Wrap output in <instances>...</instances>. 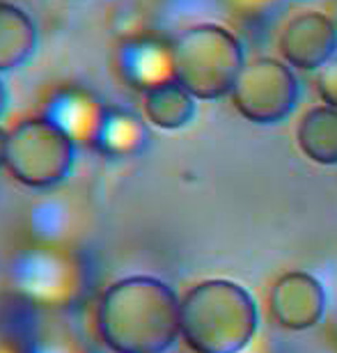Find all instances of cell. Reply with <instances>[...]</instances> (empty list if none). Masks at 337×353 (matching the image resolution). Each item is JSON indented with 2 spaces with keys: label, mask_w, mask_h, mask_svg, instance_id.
<instances>
[{
  "label": "cell",
  "mask_w": 337,
  "mask_h": 353,
  "mask_svg": "<svg viewBox=\"0 0 337 353\" xmlns=\"http://www.w3.org/2000/svg\"><path fill=\"white\" fill-rule=\"evenodd\" d=\"M181 299L156 275H126L101 294L96 330L112 353H167L181 337Z\"/></svg>",
  "instance_id": "6da1fadb"
},
{
  "label": "cell",
  "mask_w": 337,
  "mask_h": 353,
  "mask_svg": "<svg viewBox=\"0 0 337 353\" xmlns=\"http://www.w3.org/2000/svg\"><path fill=\"white\" fill-rule=\"evenodd\" d=\"M181 340L193 353H241L259 328L252 294L238 282L212 278L181 296Z\"/></svg>",
  "instance_id": "7a4b0ae2"
},
{
  "label": "cell",
  "mask_w": 337,
  "mask_h": 353,
  "mask_svg": "<svg viewBox=\"0 0 337 353\" xmlns=\"http://www.w3.org/2000/svg\"><path fill=\"white\" fill-rule=\"evenodd\" d=\"M174 81L198 101L229 97L245 67L241 39L227 26L200 21L181 28L172 39Z\"/></svg>",
  "instance_id": "3957f363"
},
{
  "label": "cell",
  "mask_w": 337,
  "mask_h": 353,
  "mask_svg": "<svg viewBox=\"0 0 337 353\" xmlns=\"http://www.w3.org/2000/svg\"><path fill=\"white\" fill-rule=\"evenodd\" d=\"M79 145L44 115L25 117L10 129L5 170L30 190H51L74 172Z\"/></svg>",
  "instance_id": "277c9868"
},
{
  "label": "cell",
  "mask_w": 337,
  "mask_h": 353,
  "mask_svg": "<svg viewBox=\"0 0 337 353\" xmlns=\"http://www.w3.org/2000/svg\"><path fill=\"white\" fill-rule=\"evenodd\" d=\"M12 287L25 303L41 310H65L76 305L88 287L85 264L60 245L28 248L12 262Z\"/></svg>",
  "instance_id": "5b68a950"
},
{
  "label": "cell",
  "mask_w": 337,
  "mask_h": 353,
  "mask_svg": "<svg viewBox=\"0 0 337 353\" xmlns=\"http://www.w3.org/2000/svg\"><path fill=\"white\" fill-rule=\"evenodd\" d=\"M229 99L238 115L250 124L273 126L285 122L294 115L300 99L296 69L273 55L245 62Z\"/></svg>",
  "instance_id": "8992f818"
},
{
  "label": "cell",
  "mask_w": 337,
  "mask_h": 353,
  "mask_svg": "<svg viewBox=\"0 0 337 353\" xmlns=\"http://www.w3.org/2000/svg\"><path fill=\"white\" fill-rule=\"evenodd\" d=\"M280 58L298 72H319L337 55V23L326 12L305 10L287 21L278 39Z\"/></svg>",
  "instance_id": "52a82bcc"
},
{
  "label": "cell",
  "mask_w": 337,
  "mask_h": 353,
  "mask_svg": "<svg viewBox=\"0 0 337 353\" xmlns=\"http://www.w3.org/2000/svg\"><path fill=\"white\" fill-rule=\"evenodd\" d=\"M115 72L126 88L150 92L174 81L172 41L156 34H129L115 48Z\"/></svg>",
  "instance_id": "ba28073f"
},
{
  "label": "cell",
  "mask_w": 337,
  "mask_h": 353,
  "mask_svg": "<svg viewBox=\"0 0 337 353\" xmlns=\"http://www.w3.org/2000/svg\"><path fill=\"white\" fill-rule=\"evenodd\" d=\"M269 310L280 328L310 330L326 314V289L305 271H289L280 275L269 296Z\"/></svg>",
  "instance_id": "9c48e42d"
},
{
  "label": "cell",
  "mask_w": 337,
  "mask_h": 353,
  "mask_svg": "<svg viewBox=\"0 0 337 353\" xmlns=\"http://www.w3.org/2000/svg\"><path fill=\"white\" fill-rule=\"evenodd\" d=\"M106 108L108 103H103L90 88L65 83V85H55L46 94L41 115L65 131L79 147H92Z\"/></svg>",
  "instance_id": "30bf717a"
},
{
  "label": "cell",
  "mask_w": 337,
  "mask_h": 353,
  "mask_svg": "<svg viewBox=\"0 0 337 353\" xmlns=\"http://www.w3.org/2000/svg\"><path fill=\"white\" fill-rule=\"evenodd\" d=\"M150 143V124L145 117L129 108H119V105H110L106 108L99 131L94 136L92 150L101 157L122 161L133 159L145 150Z\"/></svg>",
  "instance_id": "8fae6325"
},
{
  "label": "cell",
  "mask_w": 337,
  "mask_h": 353,
  "mask_svg": "<svg viewBox=\"0 0 337 353\" xmlns=\"http://www.w3.org/2000/svg\"><path fill=\"white\" fill-rule=\"evenodd\" d=\"M39 30L23 7L0 0V76L17 72L34 58Z\"/></svg>",
  "instance_id": "7c38bea8"
},
{
  "label": "cell",
  "mask_w": 337,
  "mask_h": 353,
  "mask_svg": "<svg viewBox=\"0 0 337 353\" xmlns=\"http://www.w3.org/2000/svg\"><path fill=\"white\" fill-rule=\"evenodd\" d=\"M198 115V99L177 81H167L143 94V117L161 131H181Z\"/></svg>",
  "instance_id": "4fadbf2b"
},
{
  "label": "cell",
  "mask_w": 337,
  "mask_h": 353,
  "mask_svg": "<svg viewBox=\"0 0 337 353\" xmlns=\"http://www.w3.org/2000/svg\"><path fill=\"white\" fill-rule=\"evenodd\" d=\"M296 145L312 163L337 165V108L317 103L305 110L296 126Z\"/></svg>",
  "instance_id": "5bb4252c"
},
{
  "label": "cell",
  "mask_w": 337,
  "mask_h": 353,
  "mask_svg": "<svg viewBox=\"0 0 337 353\" xmlns=\"http://www.w3.org/2000/svg\"><path fill=\"white\" fill-rule=\"evenodd\" d=\"M21 353H94L85 337L67 326H48L30 335Z\"/></svg>",
  "instance_id": "9a60e30c"
},
{
  "label": "cell",
  "mask_w": 337,
  "mask_h": 353,
  "mask_svg": "<svg viewBox=\"0 0 337 353\" xmlns=\"http://www.w3.org/2000/svg\"><path fill=\"white\" fill-rule=\"evenodd\" d=\"M317 92L321 103L337 108V55L317 72Z\"/></svg>",
  "instance_id": "2e32d148"
},
{
  "label": "cell",
  "mask_w": 337,
  "mask_h": 353,
  "mask_svg": "<svg viewBox=\"0 0 337 353\" xmlns=\"http://www.w3.org/2000/svg\"><path fill=\"white\" fill-rule=\"evenodd\" d=\"M7 143H10V131L0 124V170H5L7 163Z\"/></svg>",
  "instance_id": "e0dca14e"
},
{
  "label": "cell",
  "mask_w": 337,
  "mask_h": 353,
  "mask_svg": "<svg viewBox=\"0 0 337 353\" xmlns=\"http://www.w3.org/2000/svg\"><path fill=\"white\" fill-rule=\"evenodd\" d=\"M7 108H10V90H7L3 76H0V119H3Z\"/></svg>",
  "instance_id": "ac0fdd59"
},
{
  "label": "cell",
  "mask_w": 337,
  "mask_h": 353,
  "mask_svg": "<svg viewBox=\"0 0 337 353\" xmlns=\"http://www.w3.org/2000/svg\"><path fill=\"white\" fill-rule=\"evenodd\" d=\"M0 353H21V349H19V351H14L5 340H0Z\"/></svg>",
  "instance_id": "d6986e66"
},
{
  "label": "cell",
  "mask_w": 337,
  "mask_h": 353,
  "mask_svg": "<svg viewBox=\"0 0 337 353\" xmlns=\"http://www.w3.org/2000/svg\"><path fill=\"white\" fill-rule=\"evenodd\" d=\"M229 3H236V5H241V7H250V5L259 3V0H229Z\"/></svg>",
  "instance_id": "ffe728a7"
}]
</instances>
